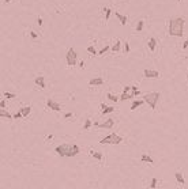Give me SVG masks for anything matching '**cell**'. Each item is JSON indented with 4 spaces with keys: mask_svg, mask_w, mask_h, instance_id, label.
<instances>
[{
    "mask_svg": "<svg viewBox=\"0 0 188 189\" xmlns=\"http://www.w3.org/2000/svg\"><path fill=\"white\" fill-rule=\"evenodd\" d=\"M87 52L93 56H98V52H97V49L94 48V45H89V46H87Z\"/></svg>",
    "mask_w": 188,
    "mask_h": 189,
    "instance_id": "cell-23",
    "label": "cell"
},
{
    "mask_svg": "<svg viewBox=\"0 0 188 189\" xmlns=\"http://www.w3.org/2000/svg\"><path fill=\"white\" fill-rule=\"evenodd\" d=\"M66 60H67V64H68L70 67L76 65V61H78V55H76L75 49H72V48H70V49H68L67 56H66Z\"/></svg>",
    "mask_w": 188,
    "mask_h": 189,
    "instance_id": "cell-4",
    "label": "cell"
},
{
    "mask_svg": "<svg viewBox=\"0 0 188 189\" xmlns=\"http://www.w3.org/2000/svg\"><path fill=\"white\" fill-rule=\"evenodd\" d=\"M71 150V144H60V146H57L55 148V152L57 154V155H60V157H68V152H70Z\"/></svg>",
    "mask_w": 188,
    "mask_h": 189,
    "instance_id": "cell-5",
    "label": "cell"
},
{
    "mask_svg": "<svg viewBox=\"0 0 188 189\" xmlns=\"http://www.w3.org/2000/svg\"><path fill=\"white\" fill-rule=\"evenodd\" d=\"M157 186H158V178H155V177H153L151 180H150V184H149V188H151V189H155Z\"/></svg>",
    "mask_w": 188,
    "mask_h": 189,
    "instance_id": "cell-21",
    "label": "cell"
},
{
    "mask_svg": "<svg viewBox=\"0 0 188 189\" xmlns=\"http://www.w3.org/2000/svg\"><path fill=\"white\" fill-rule=\"evenodd\" d=\"M4 97L7 99H12V98H15L16 95L14 94V93H7V91H6V93H4Z\"/></svg>",
    "mask_w": 188,
    "mask_h": 189,
    "instance_id": "cell-30",
    "label": "cell"
},
{
    "mask_svg": "<svg viewBox=\"0 0 188 189\" xmlns=\"http://www.w3.org/2000/svg\"><path fill=\"white\" fill-rule=\"evenodd\" d=\"M129 98H134L132 94H128V93H123L122 97H120V101H127V99H129Z\"/></svg>",
    "mask_w": 188,
    "mask_h": 189,
    "instance_id": "cell-26",
    "label": "cell"
},
{
    "mask_svg": "<svg viewBox=\"0 0 188 189\" xmlns=\"http://www.w3.org/2000/svg\"><path fill=\"white\" fill-rule=\"evenodd\" d=\"M184 23L185 20L183 18H173L169 20V29H168V34L170 37H181L184 34Z\"/></svg>",
    "mask_w": 188,
    "mask_h": 189,
    "instance_id": "cell-1",
    "label": "cell"
},
{
    "mask_svg": "<svg viewBox=\"0 0 188 189\" xmlns=\"http://www.w3.org/2000/svg\"><path fill=\"white\" fill-rule=\"evenodd\" d=\"M161 98V94L160 93H157V91H153V93H149V94L143 95V99H145V102L149 105L151 109H157V103L160 101Z\"/></svg>",
    "mask_w": 188,
    "mask_h": 189,
    "instance_id": "cell-2",
    "label": "cell"
},
{
    "mask_svg": "<svg viewBox=\"0 0 188 189\" xmlns=\"http://www.w3.org/2000/svg\"><path fill=\"white\" fill-rule=\"evenodd\" d=\"M30 37H31V38H33V39H35V38H37V37H38V34H37V33H35V32H30Z\"/></svg>",
    "mask_w": 188,
    "mask_h": 189,
    "instance_id": "cell-34",
    "label": "cell"
},
{
    "mask_svg": "<svg viewBox=\"0 0 188 189\" xmlns=\"http://www.w3.org/2000/svg\"><path fill=\"white\" fill-rule=\"evenodd\" d=\"M20 117H23V114H22L20 110H18L15 114H14V118H15V120H18V118H20Z\"/></svg>",
    "mask_w": 188,
    "mask_h": 189,
    "instance_id": "cell-31",
    "label": "cell"
},
{
    "mask_svg": "<svg viewBox=\"0 0 188 189\" xmlns=\"http://www.w3.org/2000/svg\"><path fill=\"white\" fill-rule=\"evenodd\" d=\"M124 52H125V53H129V44L128 42L124 44Z\"/></svg>",
    "mask_w": 188,
    "mask_h": 189,
    "instance_id": "cell-32",
    "label": "cell"
},
{
    "mask_svg": "<svg viewBox=\"0 0 188 189\" xmlns=\"http://www.w3.org/2000/svg\"><path fill=\"white\" fill-rule=\"evenodd\" d=\"M47 106L49 107V109H52V110H55V112H60V110H61L60 103H57L56 101H53V99H51V98L47 101Z\"/></svg>",
    "mask_w": 188,
    "mask_h": 189,
    "instance_id": "cell-6",
    "label": "cell"
},
{
    "mask_svg": "<svg viewBox=\"0 0 188 189\" xmlns=\"http://www.w3.org/2000/svg\"><path fill=\"white\" fill-rule=\"evenodd\" d=\"M0 116L4 118H7V120H12V118H14V116H11L8 112H6V109H1V110H0Z\"/></svg>",
    "mask_w": 188,
    "mask_h": 189,
    "instance_id": "cell-19",
    "label": "cell"
},
{
    "mask_svg": "<svg viewBox=\"0 0 188 189\" xmlns=\"http://www.w3.org/2000/svg\"><path fill=\"white\" fill-rule=\"evenodd\" d=\"M175 177H176V181H177V184H179V185L183 186L185 184L184 176H183V173H181V171H176V173H175Z\"/></svg>",
    "mask_w": 188,
    "mask_h": 189,
    "instance_id": "cell-10",
    "label": "cell"
},
{
    "mask_svg": "<svg viewBox=\"0 0 188 189\" xmlns=\"http://www.w3.org/2000/svg\"><path fill=\"white\" fill-rule=\"evenodd\" d=\"M19 110L22 112L23 117H28L29 114H30V112H31V107H30V106H23V107H20Z\"/></svg>",
    "mask_w": 188,
    "mask_h": 189,
    "instance_id": "cell-18",
    "label": "cell"
},
{
    "mask_svg": "<svg viewBox=\"0 0 188 189\" xmlns=\"http://www.w3.org/2000/svg\"><path fill=\"white\" fill-rule=\"evenodd\" d=\"M37 23H38V26H42L44 20H42V18H41V16H38V19H37Z\"/></svg>",
    "mask_w": 188,
    "mask_h": 189,
    "instance_id": "cell-35",
    "label": "cell"
},
{
    "mask_svg": "<svg viewBox=\"0 0 188 189\" xmlns=\"http://www.w3.org/2000/svg\"><path fill=\"white\" fill-rule=\"evenodd\" d=\"M114 112V107L113 106H106L104 110H102V114H108V113H113Z\"/></svg>",
    "mask_w": 188,
    "mask_h": 189,
    "instance_id": "cell-27",
    "label": "cell"
},
{
    "mask_svg": "<svg viewBox=\"0 0 188 189\" xmlns=\"http://www.w3.org/2000/svg\"><path fill=\"white\" fill-rule=\"evenodd\" d=\"M145 27V20H138V25H136V32H142Z\"/></svg>",
    "mask_w": 188,
    "mask_h": 189,
    "instance_id": "cell-25",
    "label": "cell"
},
{
    "mask_svg": "<svg viewBox=\"0 0 188 189\" xmlns=\"http://www.w3.org/2000/svg\"><path fill=\"white\" fill-rule=\"evenodd\" d=\"M177 1H181V0H177Z\"/></svg>",
    "mask_w": 188,
    "mask_h": 189,
    "instance_id": "cell-43",
    "label": "cell"
},
{
    "mask_svg": "<svg viewBox=\"0 0 188 189\" xmlns=\"http://www.w3.org/2000/svg\"><path fill=\"white\" fill-rule=\"evenodd\" d=\"M141 161L142 162H146V163H150V165H153V163H154V159L150 157V155H147V154H143V155H142Z\"/></svg>",
    "mask_w": 188,
    "mask_h": 189,
    "instance_id": "cell-17",
    "label": "cell"
},
{
    "mask_svg": "<svg viewBox=\"0 0 188 189\" xmlns=\"http://www.w3.org/2000/svg\"><path fill=\"white\" fill-rule=\"evenodd\" d=\"M81 152V150H79V147L76 146V144H72L71 146V150H70V152H68V157H75V155H78V154Z\"/></svg>",
    "mask_w": 188,
    "mask_h": 189,
    "instance_id": "cell-14",
    "label": "cell"
},
{
    "mask_svg": "<svg viewBox=\"0 0 188 189\" xmlns=\"http://www.w3.org/2000/svg\"><path fill=\"white\" fill-rule=\"evenodd\" d=\"M79 67H81V68H85V61H81V63H79Z\"/></svg>",
    "mask_w": 188,
    "mask_h": 189,
    "instance_id": "cell-40",
    "label": "cell"
},
{
    "mask_svg": "<svg viewBox=\"0 0 188 189\" xmlns=\"http://www.w3.org/2000/svg\"><path fill=\"white\" fill-rule=\"evenodd\" d=\"M89 84H90V86H102V84H104V79H102L101 76L93 78L89 80Z\"/></svg>",
    "mask_w": 188,
    "mask_h": 189,
    "instance_id": "cell-9",
    "label": "cell"
},
{
    "mask_svg": "<svg viewBox=\"0 0 188 189\" xmlns=\"http://www.w3.org/2000/svg\"><path fill=\"white\" fill-rule=\"evenodd\" d=\"M128 91H131V86L124 87V90H123V93H128Z\"/></svg>",
    "mask_w": 188,
    "mask_h": 189,
    "instance_id": "cell-38",
    "label": "cell"
},
{
    "mask_svg": "<svg viewBox=\"0 0 188 189\" xmlns=\"http://www.w3.org/2000/svg\"><path fill=\"white\" fill-rule=\"evenodd\" d=\"M122 142H123V138L119 136L117 133H114V132H112L110 135H108V136H105L104 139L100 140L101 144H120Z\"/></svg>",
    "mask_w": 188,
    "mask_h": 189,
    "instance_id": "cell-3",
    "label": "cell"
},
{
    "mask_svg": "<svg viewBox=\"0 0 188 189\" xmlns=\"http://www.w3.org/2000/svg\"><path fill=\"white\" fill-rule=\"evenodd\" d=\"M106 98H109L112 102H117V101H120V98H119L117 95L112 94V93H108V94H106Z\"/></svg>",
    "mask_w": 188,
    "mask_h": 189,
    "instance_id": "cell-22",
    "label": "cell"
},
{
    "mask_svg": "<svg viewBox=\"0 0 188 189\" xmlns=\"http://www.w3.org/2000/svg\"><path fill=\"white\" fill-rule=\"evenodd\" d=\"M4 1H6V3H11L12 0H4Z\"/></svg>",
    "mask_w": 188,
    "mask_h": 189,
    "instance_id": "cell-42",
    "label": "cell"
},
{
    "mask_svg": "<svg viewBox=\"0 0 188 189\" xmlns=\"http://www.w3.org/2000/svg\"><path fill=\"white\" fill-rule=\"evenodd\" d=\"M145 102V99H138V101H134L132 103H131V110H136L138 107L141 106V105H143Z\"/></svg>",
    "mask_w": 188,
    "mask_h": 189,
    "instance_id": "cell-16",
    "label": "cell"
},
{
    "mask_svg": "<svg viewBox=\"0 0 188 189\" xmlns=\"http://www.w3.org/2000/svg\"><path fill=\"white\" fill-rule=\"evenodd\" d=\"M52 138H53V136H52V135H49V136H48V138H47V142H49V140H52Z\"/></svg>",
    "mask_w": 188,
    "mask_h": 189,
    "instance_id": "cell-41",
    "label": "cell"
},
{
    "mask_svg": "<svg viewBox=\"0 0 188 189\" xmlns=\"http://www.w3.org/2000/svg\"><path fill=\"white\" fill-rule=\"evenodd\" d=\"M104 11H105V20H109L110 14H112V10H110V8H104Z\"/></svg>",
    "mask_w": 188,
    "mask_h": 189,
    "instance_id": "cell-28",
    "label": "cell"
},
{
    "mask_svg": "<svg viewBox=\"0 0 188 189\" xmlns=\"http://www.w3.org/2000/svg\"><path fill=\"white\" fill-rule=\"evenodd\" d=\"M91 125H93V121H91L90 118L85 120V124H83V131H89L91 128Z\"/></svg>",
    "mask_w": 188,
    "mask_h": 189,
    "instance_id": "cell-20",
    "label": "cell"
},
{
    "mask_svg": "<svg viewBox=\"0 0 188 189\" xmlns=\"http://www.w3.org/2000/svg\"><path fill=\"white\" fill-rule=\"evenodd\" d=\"M71 117H74V114L72 113H66L64 114V118H71Z\"/></svg>",
    "mask_w": 188,
    "mask_h": 189,
    "instance_id": "cell-37",
    "label": "cell"
},
{
    "mask_svg": "<svg viewBox=\"0 0 188 189\" xmlns=\"http://www.w3.org/2000/svg\"><path fill=\"white\" fill-rule=\"evenodd\" d=\"M0 107H1V109H6V99H1V101H0Z\"/></svg>",
    "mask_w": 188,
    "mask_h": 189,
    "instance_id": "cell-33",
    "label": "cell"
},
{
    "mask_svg": "<svg viewBox=\"0 0 188 189\" xmlns=\"http://www.w3.org/2000/svg\"><path fill=\"white\" fill-rule=\"evenodd\" d=\"M114 125V118H108L104 122L98 124V128H105V129H112Z\"/></svg>",
    "mask_w": 188,
    "mask_h": 189,
    "instance_id": "cell-7",
    "label": "cell"
},
{
    "mask_svg": "<svg viewBox=\"0 0 188 189\" xmlns=\"http://www.w3.org/2000/svg\"><path fill=\"white\" fill-rule=\"evenodd\" d=\"M90 152V155L94 158V159H97V161H100V162H102L104 161V155H102L100 151H94V150H90L89 151Z\"/></svg>",
    "mask_w": 188,
    "mask_h": 189,
    "instance_id": "cell-12",
    "label": "cell"
},
{
    "mask_svg": "<svg viewBox=\"0 0 188 189\" xmlns=\"http://www.w3.org/2000/svg\"><path fill=\"white\" fill-rule=\"evenodd\" d=\"M120 46H122V42L117 39V41L113 44V46H112V52H114V53H116V52H119V51H120Z\"/></svg>",
    "mask_w": 188,
    "mask_h": 189,
    "instance_id": "cell-24",
    "label": "cell"
},
{
    "mask_svg": "<svg viewBox=\"0 0 188 189\" xmlns=\"http://www.w3.org/2000/svg\"><path fill=\"white\" fill-rule=\"evenodd\" d=\"M34 83L35 86H38L40 89H45V78L44 76H37L34 79Z\"/></svg>",
    "mask_w": 188,
    "mask_h": 189,
    "instance_id": "cell-11",
    "label": "cell"
},
{
    "mask_svg": "<svg viewBox=\"0 0 188 189\" xmlns=\"http://www.w3.org/2000/svg\"><path fill=\"white\" fill-rule=\"evenodd\" d=\"M181 48H183V49H187V48H188V39H185L184 42H183V46H181Z\"/></svg>",
    "mask_w": 188,
    "mask_h": 189,
    "instance_id": "cell-36",
    "label": "cell"
},
{
    "mask_svg": "<svg viewBox=\"0 0 188 189\" xmlns=\"http://www.w3.org/2000/svg\"><path fill=\"white\" fill-rule=\"evenodd\" d=\"M147 45H149V49L151 52L155 51V48H157V39L154 38V37H151V38H149V41H147Z\"/></svg>",
    "mask_w": 188,
    "mask_h": 189,
    "instance_id": "cell-15",
    "label": "cell"
},
{
    "mask_svg": "<svg viewBox=\"0 0 188 189\" xmlns=\"http://www.w3.org/2000/svg\"><path fill=\"white\" fill-rule=\"evenodd\" d=\"M143 75H145V78L155 79V78H160V72L155 71V70H145V71H143Z\"/></svg>",
    "mask_w": 188,
    "mask_h": 189,
    "instance_id": "cell-8",
    "label": "cell"
},
{
    "mask_svg": "<svg viewBox=\"0 0 188 189\" xmlns=\"http://www.w3.org/2000/svg\"><path fill=\"white\" fill-rule=\"evenodd\" d=\"M114 14H116V18H117L119 19V22H120V23H122V26H125V25H127V15H123V14H120V12H114Z\"/></svg>",
    "mask_w": 188,
    "mask_h": 189,
    "instance_id": "cell-13",
    "label": "cell"
},
{
    "mask_svg": "<svg viewBox=\"0 0 188 189\" xmlns=\"http://www.w3.org/2000/svg\"><path fill=\"white\" fill-rule=\"evenodd\" d=\"M131 94H132V97H138V95L141 94V93H139V90H138V91H132Z\"/></svg>",
    "mask_w": 188,
    "mask_h": 189,
    "instance_id": "cell-39",
    "label": "cell"
},
{
    "mask_svg": "<svg viewBox=\"0 0 188 189\" xmlns=\"http://www.w3.org/2000/svg\"><path fill=\"white\" fill-rule=\"evenodd\" d=\"M109 49H110V48H109V45H105V46L102 48L101 51L98 52V56H101V55H105V53H106V52H108V51H109Z\"/></svg>",
    "mask_w": 188,
    "mask_h": 189,
    "instance_id": "cell-29",
    "label": "cell"
}]
</instances>
